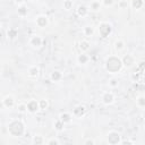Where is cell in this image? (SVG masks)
Masks as SVG:
<instances>
[{
  "mask_svg": "<svg viewBox=\"0 0 145 145\" xmlns=\"http://www.w3.org/2000/svg\"><path fill=\"white\" fill-rule=\"evenodd\" d=\"M26 108H27V111L30 112H36L37 110L40 109V105H39V102H37L36 100H30L27 103H26Z\"/></svg>",
  "mask_w": 145,
  "mask_h": 145,
  "instance_id": "6da1fadb",
  "label": "cell"
},
{
  "mask_svg": "<svg viewBox=\"0 0 145 145\" xmlns=\"http://www.w3.org/2000/svg\"><path fill=\"white\" fill-rule=\"evenodd\" d=\"M39 105H40V109L45 110L48 108V101L47 100H40L39 101Z\"/></svg>",
  "mask_w": 145,
  "mask_h": 145,
  "instance_id": "cb8c5ba5",
  "label": "cell"
},
{
  "mask_svg": "<svg viewBox=\"0 0 145 145\" xmlns=\"http://www.w3.org/2000/svg\"><path fill=\"white\" fill-rule=\"evenodd\" d=\"M71 7H72V1H70V0H65L64 1V8L66 10H69Z\"/></svg>",
  "mask_w": 145,
  "mask_h": 145,
  "instance_id": "603a6c76",
  "label": "cell"
},
{
  "mask_svg": "<svg viewBox=\"0 0 145 145\" xmlns=\"http://www.w3.org/2000/svg\"><path fill=\"white\" fill-rule=\"evenodd\" d=\"M33 143H36V144H43V143H44V141H43V138H42V136L36 135L35 137H34V139H33Z\"/></svg>",
  "mask_w": 145,
  "mask_h": 145,
  "instance_id": "484cf974",
  "label": "cell"
},
{
  "mask_svg": "<svg viewBox=\"0 0 145 145\" xmlns=\"http://www.w3.org/2000/svg\"><path fill=\"white\" fill-rule=\"evenodd\" d=\"M64 123H62V121L61 120H60V119H58V120H57L56 121V123H55V128L57 129V130H62V129H64Z\"/></svg>",
  "mask_w": 145,
  "mask_h": 145,
  "instance_id": "d6986e66",
  "label": "cell"
},
{
  "mask_svg": "<svg viewBox=\"0 0 145 145\" xmlns=\"http://www.w3.org/2000/svg\"><path fill=\"white\" fill-rule=\"evenodd\" d=\"M132 6L135 9H139L143 7V0H132Z\"/></svg>",
  "mask_w": 145,
  "mask_h": 145,
  "instance_id": "2e32d148",
  "label": "cell"
},
{
  "mask_svg": "<svg viewBox=\"0 0 145 145\" xmlns=\"http://www.w3.org/2000/svg\"><path fill=\"white\" fill-rule=\"evenodd\" d=\"M85 107L84 105H78V107H76V108L74 109V111H72V113L75 114V116H78V117H81L82 114L85 113Z\"/></svg>",
  "mask_w": 145,
  "mask_h": 145,
  "instance_id": "9c48e42d",
  "label": "cell"
},
{
  "mask_svg": "<svg viewBox=\"0 0 145 145\" xmlns=\"http://www.w3.org/2000/svg\"><path fill=\"white\" fill-rule=\"evenodd\" d=\"M89 48H90V43H89V41H85V40H84V41L81 42V49H82V50L85 51V50H87Z\"/></svg>",
  "mask_w": 145,
  "mask_h": 145,
  "instance_id": "d4e9b609",
  "label": "cell"
},
{
  "mask_svg": "<svg viewBox=\"0 0 145 145\" xmlns=\"http://www.w3.org/2000/svg\"><path fill=\"white\" fill-rule=\"evenodd\" d=\"M47 144L48 145H59L60 144V141H58L57 138H51V139L48 141Z\"/></svg>",
  "mask_w": 145,
  "mask_h": 145,
  "instance_id": "4316f807",
  "label": "cell"
},
{
  "mask_svg": "<svg viewBox=\"0 0 145 145\" xmlns=\"http://www.w3.org/2000/svg\"><path fill=\"white\" fill-rule=\"evenodd\" d=\"M17 110H18V112H21V113H24L27 111V108H26V103H21V104H18L17 105Z\"/></svg>",
  "mask_w": 145,
  "mask_h": 145,
  "instance_id": "44dd1931",
  "label": "cell"
},
{
  "mask_svg": "<svg viewBox=\"0 0 145 145\" xmlns=\"http://www.w3.org/2000/svg\"><path fill=\"white\" fill-rule=\"evenodd\" d=\"M102 3H103L104 6H111L112 3H113V0H102Z\"/></svg>",
  "mask_w": 145,
  "mask_h": 145,
  "instance_id": "f1b7e54d",
  "label": "cell"
},
{
  "mask_svg": "<svg viewBox=\"0 0 145 145\" xmlns=\"http://www.w3.org/2000/svg\"><path fill=\"white\" fill-rule=\"evenodd\" d=\"M15 2H16V3H20V5H21V3L24 2V0H15Z\"/></svg>",
  "mask_w": 145,
  "mask_h": 145,
  "instance_id": "4dcf8cb0",
  "label": "cell"
},
{
  "mask_svg": "<svg viewBox=\"0 0 145 145\" xmlns=\"http://www.w3.org/2000/svg\"><path fill=\"white\" fill-rule=\"evenodd\" d=\"M114 101V96L111 92H105L102 95V102L104 104H111L112 102Z\"/></svg>",
  "mask_w": 145,
  "mask_h": 145,
  "instance_id": "3957f363",
  "label": "cell"
},
{
  "mask_svg": "<svg viewBox=\"0 0 145 145\" xmlns=\"http://www.w3.org/2000/svg\"><path fill=\"white\" fill-rule=\"evenodd\" d=\"M89 60H90V58H89V56L86 55V53H81L78 57H77V61L79 62V64H87L89 62Z\"/></svg>",
  "mask_w": 145,
  "mask_h": 145,
  "instance_id": "8fae6325",
  "label": "cell"
},
{
  "mask_svg": "<svg viewBox=\"0 0 145 145\" xmlns=\"http://www.w3.org/2000/svg\"><path fill=\"white\" fill-rule=\"evenodd\" d=\"M2 103H3V105H5L6 108L10 109V108H13V107L15 105V99L11 96V95H7V96L2 100Z\"/></svg>",
  "mask_w": 145,
  "mask_h": 145,
  "instance_id": "277c9868",
  "label": "cell"
},
{
  "mask_svg": "<svg viewBox=\"0 0 145 145\" xmlns=\"http://www.w3.org/2000/svg\"><path fill=\"white\" fill-rule=\"evenodd\" d=\"M87 13H89V9H87L85 6H79V7H78L77 14L79 15V16L84 17V16H86V15H87Z\"/></svg>",
  "mask_w": 145,
  "mask_h": 145,
  "instance_id": "9a60e30c",
  "label": "cell"
},
{
  "mask_svg": "<svg viewBox=\"0 0 145 145\" xmlns=\"http://www.w3.org/2000/svg\"><path fill=\"white\" fill-rule=\"evenodd\" d=\"M84 34H85L86 36H92L93 35V28L90 27V26H86V27L84 28Z\"/></svg>",
  "mask_w": 145,
  "mask_h": 145,
  "instance_id": "7402d4cb",
  "label": "cell"
},
{
  "mask_svg": "<svg viewBox=\"0 0 145 145\" xmlns=\"http://www.w3.org/2000/svg\"><path fill=\"white\" fill-rule=\"evenodd\" d=\"M121 64H124L127 67L133 66V64H134V57L132 55H126L123 58V60H121Z\"/></svg>",
  "mask_w": 145,
  "mask_h": 145,
  "instance_id": "8992f818",
  "label": "cell"
},
{
  "mask_svg": "<svg viewBox=\"0 0 145 145\" xmlns=\"http://www.w3.org/2000/svg\"><path fill=\"white\" fill-rule=\"evenodd\" d=\"M35 23L39 27H45V26L48 25V18L45 16H43V15H40V16L36 17Z\"/></svg>",
  "mask_w": 145,
  "mask_h": 145,
  "instance_id": "5b68a950",
  "label": "cell"
},
{
  "mask_svg": "<svg viewBox=\"0 0 145 145\" xmlns=\"http://www.w3.org/2000/svg\"><path fill=\"white\" fill-rule=\"evenodd\" d=\"M114 49H116L117 51H121L125 49V42L123 40L118 39L116 42H114Z\"/></svg>",
  "mask_w": 145,
  "mask_h": 145,
  "instance_id": "7c38bea8",
  "label": "cell"
},
{
  "mask_svg": "<svg viewBox=\"0 0 145 145\" xmlns=\"http://www.w3.org/2000/svg\"><path fill=\"white\" fill-rule=\"evenodd\" d=\"M7 34H8V37H10V39H15V37L17 36V30L16 28H9Z\"/></svg>",
  "mask_w": 145,
  "mask_h": 145,
  "instance_id": "ac0fdd59",
  "label": "cell"
},
{
  "mask_svg": "<svg viewBox=\"0 0 145 145\" xmlns=\"http://www.w3.org/2000/svg\"><path fill=\"white\" fill-rule=\"evenodd\" d=\"M30 43H31V45H33V47L39 48L42 44V39L40 36H32L31 39H30Z\"/></svg>",
  "mask_w": 145,
  "mask_h": 145,
  "instance_id": "52a82bcc",
  "label": "cell"
},
{
  "mask_svg": "<svg viewBox=\"0 0 145 145\" xmlns=\"http://www.w3.org/2000/svg\"><path fill=\"white\" fill-rule=\"evenodd\" d=\"M61 77H62V75H61V72H60L59 70H55L51 74V79L53 82H58V81H60L61 79Z\"/></svg>",
  "mask_w": 145,
  "mask_h": 145,
  "instance_id": "4fadbf2b",
  "label": "cell"
},
{
  "mask_svg": "<svg viewBox=\"0 0 145 145\" xmlns=\"http://www.w3.org/2000/svg\"><path fill=\"white\" fill-rule=\"evenodd\" d=\"M18 15H20V16H22V17L26 16V15H27V8H26V7H24V6H22L21 8H18Z\"/></svg>",
  "mask_w": 145,
  "mask_h": 145,
  "instance_id": "ffe728a7",
  "label": "cell"
},
{
  "mask_svg": "<svg viewBox=\"0 0 145 145\" xmlns=\"http://www.w3.org/2000/svg\"><path fill=\"white\" fill-rule=\"evenodd\" d=\"M100 7H101V2L99 1V0H94V1L91 2V9L94 10V11H96L100 9Z\"/></svg>",
  "mask_w": 145,
  "mask_h": 145,
  "instance_id": "e0dca14e",
  "label": "cell"
},
{
  "mask_svg": "<svg viewBox=\"0 0 145 145\" xmlns=\"http://www.w3.org/2000/svg\"><path fill=\"white\" fill-rule=\"evenodd\" d=\"M39 75V68L36 66H31L28 68V76L30 77H36Z\"/></svg>",
  "mask_w": 145,
  "mask_h": 145,
  "instance_id": "30bf717a",
  "label": "cell"
},
{
  "mask_svg": "<svg viewBox=\"0 0 145 145\" xmlns=\"http://www.w3.org/2000/svg\"><path fill=\"white\" fill-rule=\"evenodd\" d=\"M118 79H116V78H111L110 79V82H109V85L111 86V87H117L118 86Z\"/></svg>",
  "mask_w": 145,
  "mask_h": 145,
  "instance_id": "83f0119b",
  "label": "cell"
},
{
  "mask_svg": "<svg viewBox=\"0 0 145 145\" xmlns=\"http://www.w3.org/2000/svg\"><path fill=\"white\" fill-rule=\"evenodd\" d=\"M120 135L117 132H110L108 134V142L111 144H118L120 143Z\"/></svg>",
  "mask_w": 145,
  "mask_h": 145,
  "instance_id": "7a4b0ae2",
  "label": "cell"
},
{
  "mask_svg": "<svg viewBox=\"0 0 145 145\" xmlns=\"http://www.w3.org/2000/svg\"><path fill=\"white\" fill-rule=\"evenodd\" d=\"M84 144L85 145H89V144H95V142L93 139H91V138H89V139H86L85 142H84Z\"/></svg>",
  "mask_w": 145,
  "mask_h": 145,
  "instance_id": "f546056e",
  "label": "cell"
},
{
  "mask_svg": "<svg viewBox=\"0 0 145 145\" xmlns=\"http://www.w3.org/2000/svg\"><path fill=\"white\" fill-rule=\"evenodd\" d=\"M71 114L70 113H68V112H64V113H61L59 116V119L62 121L64 124H67V123H70L71 121Z\"/></svg>",
  "mask_w": 145,
  "mask_h": 145,
  "instance_id": "ba28073f",
  "label": "cell"
},
{
  "mask_svg": "<svg viewBox=\"0 0 145 145\" xmlns=\"http://www.w3.org/2000/svg\"><path fill=\"white\" fill-rule=\"evenodd\" d=\"M136 105L141 109H143L145 107V98L143 96V95H141V96H138L136 99Z\"/></svg>",
  "mask_w": 145,
  "mask_h": 145,
  "instance_id": "5bb4252c",
  "label": "cell"
}]
</instances>
